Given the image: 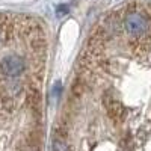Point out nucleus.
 <instances>
[{
	"label": "nucleus",
	"instance_id": "nucleus-2",
	"mask_svg": "<svg viewBox=\"0 0 151 151\" xmlns=\"http://www.w3.org/2000/svg\"><path fill=\"white\" fill-rule=\"evenodd\" d=\"M0 71L6 77H18L24 71V62L21 58L14 56V55L5 56L2 59V62H0Z\"/></svg>",
	"mask_w": 151,
	"mask_h": 151
},
{
	"label": "nucleus",
	"instance_id": "nucleus-4",
	"mask_svg": "<svg viewBox=\"0 0 151 151\" xmlns=\"http://www.w3.org/2000/svg\"><path fill=\"white\" fill-rule=\"evenodd\" d=\"M58 9H59V11H58V12H59V14H60V12H64V14H65V12L68 11V8H67V6H59Z\"/></svg>",
	"mask_w": 151,
	"mask_h": 151
},
{
	"label": "nucleus",
	"instance_id": "nucleus-3",
	"mask_svg": "<svg viewBox=\"0 0 151 151\" xmlns=\"http://www.w3.org/2000/svg\"><path fill=\"white\" fill-rule=\"evenodd\" d=\"M52 150H53V151H68L67 144L62 141V139H59V137H56V139L53 141V147H52Z\"/></svg>",
	"mask_w": 151,
	"mask_h": 151
},
{
	"label": "nucleus",
	"instance_id": "nucleus-1",
	"mask_svg": "<svg viewBox=\"0 0 151 151\" xmlns=\"http://www.w3.org/2000/svg\"><path fill=\"white\" fill-rule=\"evenodd\" d=\"M151 27V21L147 14L141 11H132L124 18V29L132 38H144Z\"/></svg>",
	"mask_w": 151,
	"mask_h": 151
}]
</instances>
